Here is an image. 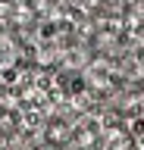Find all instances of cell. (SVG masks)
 <instances>
[{
  "label": "cell",
  "instance_id": "cell-1",
  "mask_svg": "<svg viewBox=\"0 0 144 150\" xmlns=\"http://www.w3.org/2000/svg\"><path fill=\"white\" fill-rule=\"evenodd\" d=\"M16 63V44H13L6 35H0V69Z\"/></svg>",
  "mask_w": 144,
  "mask_h": 150
}]
</instances>
